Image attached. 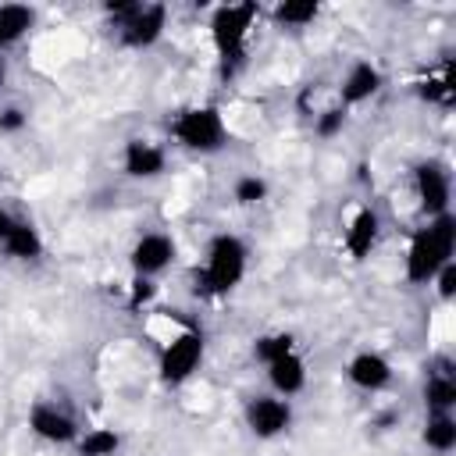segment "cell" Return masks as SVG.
I'll return each instance as SVG.
<instances>
[{
    "label": "cell",
    "mask_w": 456,
    "mask_h": 456,
    "mask_svg": "<svg viewBox=\"0 0 456 456\" xmlns=\"http://www.w3.org/2000/svg\"><path fill=\"white\" fill-rule=\"evenodd\" d=\"M32 25H36V11L28 4H4L0 7V53L21 43Z\"/></svg>",
    "instance_id": "obj_18"
},
{
    "label": "cell",
    "mask_w": 456,
    "mask_h": 456,
    "mask_svg": "<svg viewBox=\"0 0 456 456\" xmlns=\"http://www.w3.org/2000/svg\"><path fill=\"white\" fill-rule=\"evenodd\" d=\"M424 406L428 413H452L456 410V370L449 356H438L424 381Z\"/></svg>",
    "instance_id": "obj_14"
},
{
    "label": "cell",
    "mask_w": 456,
    "mask_h": 456,
    "mask_svg": "<svg viewBox=\"0 0 456 456\" xmlns=\"http://www.w3.org/2000/svg\"><path fill=\"white\" fill-rule=\"evenodd\" d=\"M378 235H381V217L374 207H360L353 217H349V228L342 235V246L349 253V260H367L370 249L378 246Z\"/></svg>",
    "instance_id": "obj_15"
},
{
    "label": "cell",
    "mask_w": 456,
    "mask_h": 456,
    "mask_svg": "<svg viewBox=\"0 0 456 456\" xmlns=\"http://www.w3.org/2000/svg\"><path fill=\"white\" fill-rule=\"evenodd\" d=\"M4 75H7V71H4V57H0V86H4Z\"/></svg>",
    "instance_id": "obj_31"
},
{
    "label": "cell",
    "mask_w": 456,
    "mask_h": 456,
    "mask_svg": "<svg viewBox=\"0 0 456 456\" xmlns=\"http://www.w3.org/2000/svg\"><path fill=\"white\" fill-rule=\"evenodd\" d=\"M431 281H435V292H438V299H442V303H449V299L456 296V260L442 264V267H438V274H435Z\"/></svg>",
    "instance_id": "obj_27"
},
{
    "label": "cell",
    "mask_w": 456,
    "mask_h": 456,
    "mask_svg": "<svg viewBox=\"0 0 456 456\" xmlns=\"http://www.w3.org/2000/svg\"><path fill=\"white\" fill-rule=\"evenodd\" d=\"M121 449V435L114 428H89L86 435L75 438L78 456H114Z\"/></svg>",
    "instance_id": "obj_20"
},
{
    "label": "cell",
    "mask_w": 456,
    "mask_h": 456,
    "mask_svg": "<svg viewBox=\"0 0 456 456\" xmlns=\"http://www.w3.org/2000/svg\"><path fill=\"white\" fill-rule=\"evenodd\" d=\"M420 442L431 449V452H452L456 449V417L452 413H428L424 420V431H420Z\"/></svg>",
    "instance_id": "obj_19"
},
{
    "label": "cell",
    "mask_w": 456,
    "mask_h": 456,
    "mask_svg": "<svg viewBox=\"0 0 456 456\" xmlns=\"http://www.w3.org/2000/svg\"><path fill=\"white\" fill-rule=\"evenodd\" d=\"M203 353H207V338H203V331L200 328H182L178 335H171L167 342H164V349H160V360H157V370H160V381L167 385V388H178V385H185L196 370H200V363H203Z\"/></svg>",
    "instance_id": "obj_5"
},
{
    "label": "cell",
    "mask_w": 456,
    "mask_h": 456,
    "mask_svg": "<svg viewBox=\"0 0 456 456\" xmlns=\"http://www.w3.org/2000/svg\"><path fill=\"white\" fill-rule=\"evenodd\" d=\"M28 125V114L21 110V107H4L0 110V135H14V132H21Z\"/></svg>",
    "instance_id": "obj_29"
},
{
    "label": "cell",
    "mask_w": 456,
    "mask_h": 456,
    "mask_svg": "<svg viewBox=\"0 0 456 456\" xmlns=\"http://www.w3.org/2000/svg\"><path fill=\"white\" fill-rule=\"evenodd\" d=\"M413 189H417V200H420V214L424 217H438V214H449V203H452V178H449V167L435 157L420 160L413 167Z\"/></svg>",
    "instance_id": "obj_6"
},
{
    "label": "cell",
    "mask_w": 456,
    "mask_h": 456,
    "mask_svg": "<svg viewBox=\"0 0 456 456\" xmlns=\"http://www.w3.org/2000/svg\"><path fill=\"white\" fill-rule=\"evenodd\" d=\"M346 378H349L353 388L378 395V392H385V388L392 385L395 370H392V360H388L385 353H378V349H360V353L349 356V363H346Z\"/></svg>",
    "instance_id": "obj_10"
},
{
    "label": "cell",
    "mask_w": 456,
    "mask_h": 456,
    "mask_svg": "<svg viewBox=\"0 0 456 456\" xmlns=\"http://www.w3.org/2000/svg\"><path fill=\"white\" fill-rule=\"evenodd\" d=\"M175 260V239L167 232H146L135 239V246L128 249V267L139 278H157L171 267Z\"/></svg>",
    "instance_id": "obj_8"
},
{
    "label": "cell",
    "mask_w": 456,
    "mask_h": 456,
    "mask_svg": "<svg viewBox=\"0 0 456 456\" xmlns=\"http://www.w3.org/2000/svg\"><path fill=\"white\" fill-rule=\"evenodd\" d=\"M249 267V249L239 235L221 232L207 242V256L203 267L196 274V296H228L242 285Z\"/></svg>",
    "instance_id": "obj_2"
},
{
    "label": "cell",
    "mask_w": 456,
    "mask_h": 456,
    "mask_svg": "<svg viewBox=\"0 0 456 456\" xmlns=\"http://www.w3.org/2000/svg\"><path fill=\"white\" fill-rule=\"evenodd\" d=\"M456 253V217L452 210L449 214H438V217H428L424 228L413 232L410 246H406V260H403V274L410 285H428L442 264H449Z\"/></svg>",
    "instance_id": "obj_1"
},
{
    "label": "cell",
    "mask_w": 456,
    "mask_h": 456,
    "mask_svg": "<svg viewBox=\"0 0 456 456\" xmlns=\"http://www.w3.org/2000/svg\"><path fill=\"white\" fill-rule=\"evenodd\" d=\"M256 18H260V7L253 0L221 4V7L210 11L207 28H210V39H214V50H217L224 78H232L246 64V39H249V28H253Z\"/></svg>",
    "instance_id": "obj_3"
},
{
    "label": "cell",
    "mask_w": 456,
    "mask_h": 456,
    "mask_svg": "<svg viewBox=\"0 0 456 456\" xmlns=\"http://www.w3.org/2000/svg\"><path fill=\"white\" fill-rule=\"evenodd\" d=\"M417 96H420L424 103H435V107H452V100H456L452 71L445 68L442 78H424V82H417Z\"/></svg>",
    "instance_id": "obj_23"
},
{
    "label": "cell",
    "mask_w": 456,
    "mask_h": 456,
    "mask_svg": "<svg viewBox=\"0 0 456 456\" xmlns=\"http://www.w3.org/2000/svg\"><path fill=\"white\" fill-rule=\"evenodd\" d=\"M167 167V153L150 142V139H128L125 150H121V171L128 178H139V182H150V178H160Z\"/></svg>",
    "instance_id": "obj_13"
},
{
    "label": "cell",
    "mask_w": 456,
    "mask_h": 456,
    "mask_svg": "<svg viewBox=\"0 0 456 456\" xmlns=\"http://www.w3.org/2000/svg\"><path fill=\"white\" fill-rule=\"evenodd\" d=\"M157 299V278H139V274H132V285H128V310H142V306H150Z\"/></svg>",
    "instance_id": "obj_26"
},
{
    "label": "cell",
    "mask_w": 456,
    "mask_h": 456,
    "mask_svg": "<svg viewBox=\"0 0 456 456\" xmlns=\"http://www.w3.org/2000/svg\"><path fill=\"white\" fill-rule=\"evenodd\" d=\"M14 224H18V214H11V210L0 203V242L11 235V228H14Z\"/></svg>",
    "instance_id": "obj_30"
},
{
    "label": "cell",
    "mask_w": 456,
    "mask_h": 456,
    "mask_svg": "<svg viewBox=\"0 0 456 456\" xmlns=\"http://www.w3.org/2000/svg\"><path fill=\"white\" fill-rule=\"evenodd\" d=\"M0 249H4L11 260L32 264V260H39V256H43V235H39V228H36L32 221L18 217V224L11 228V235L0 242Z\"/></svg>",
    "instance_id": "obj_17"
},
{
    "label": "cell",
    "mask_w": 456,
    "mask_h": 456,
    "mask_svg": "<svg viewBox=\"0 0 456 456\" xmlns=\"http://www.w3.org/2000/svg\"><path fill=\"white\" fill-rule=\"evenodd\" d=\"M317 14H321V4H317V0H281V4L274 7V21L285 25V28H303V25H310Z\"/></svg>",
    "instance_id": "obj_22"
},
{
    "label": "cell",
    "mask_w": 456,
    "mask_h": 456,
    "mask_svg": "<svg viewBox=\"0 0 456 456\" xmlns=\"http://www.w3.org/2000/svg\"><path fill=\"white\" fill-rule=\"evenodd\" d=\"M349 121V110L346 107H328L321 114H314V135L317 139H335Z\"/></svg>",
    "instance_id": "obj_25"
},
{
    "label": "cell",
    "mask_w": 456,
    "mask_h": 456,
    "mask_svg": "<svg viewBox=\"0 0 456 456\" xmlns=\"http://www.w3.org/2000/svg\"><path fill=\"white\" fill-rule=\"evenodd\" d=\"M267 385L274 388V395L281 399H292L306 388V360L292 349L285 356H278L274 363H267Z\"/></svg>",
    "instance_id": "obj_16"
},
{
    "label": "cell",
    "mask_w": 456,
    "mask_h": 456,
    "mask_svg": "<svg viewBox=\"0 0 456 456\" xmlns=\"http://www.w3.org/2000/svg\"><path fill=\"white\" fill-rule=\"evenodd\" d=\"M25 420H28V431L36 438L50 442V445H71L82 435L78 424H75V417L68 410H61L57 403H32Z\"/></svg>",
    "instance_id": "obj_9"
},
{
    "label": "cell",
    "mask_w": 456,
    "mask_h": 456,
    "mask_svg": "<svg viewBox=\"0 0 456 456\" xmlns=\"http://www.w3.org/2000/svg\"><path fill=\"white\" fill-rule=\"evenodd\" d=\"M135 11H139V0H107L103 4V14L114 21V28H121Z\"/></svg>",
    "instance_id": "obj_28"
},
{
    "label": "cell",
    "mask_w": 456,
    "mask_h": 456,
    "mask_svg": "<svg viewBox=\"0 0 456 456\" xmlns=\"http://www.w3.org/2000/svg\"><path fill=\"white\" fill-rule=\"evenodd\" d=\"M171 139L189 150V153H217L228 142V128H224V114L217 103H200V107H185L171 118Z\"/></svg>",
    "instance_id": "obj_4"
},
{
    "label": "cell",
    "mask_w": 456,
    "mask_h": 456,
    "mask_svg": "<svg viewBox=\"0 0 456 456\" xmlns=\"http://www.w3.org/2000/svg\"><path fill=\"white\" fill-rule=\"evenodd\" d=\"M164 28H167V7L164 4H139V11L118 28V36L128 50H150L153 43H160Z\"/></svg>",
    "instance_id": "obj_11"
},
{
    "label": "cell",
    "mask_w": 456,
    "mask_h": 456,
    "mask_svg": "<svg viewBox=\"0 0 456 456\" xmlns=\"http://www.w3.org/2000/svg\"><path fill=\"white\" fill-rule=\"evenodd\" d=\"M385 86V75H381V68L378 64H370V61H353L349 64V71L342 75V82H338V107H360V103H367L370 96H378V89Z\"/></svg>",
    "instance_id": "obj_12"
},
{
    "label": "cell",
    "mask_w": 456,
    "mask_h": 456,
    "mask_svg": "<svg viewBox=\"0 0 456 456\" xmlns=\"http://www.w3.org/2000/svg\"><path fill=\"white\" fill-rule=\"evenodd\" d=\"M242 420H246L249 435L260 442L281 438L292 428V403L281 395H253L242 410Z\"/></svg>",
    "instance_id": "obj_7"
},
{
    "label": "cell",
    "mask_w": 456,
    "mask_h": 456,
    "mask_svg": "<svg viewBox=\"0 0 456 456\" xmlns=\"http://www.w3.org/2000/svg\"><path fill=\"white\" fill-rule=\"evenodd\" d=\"M292 349H296V335L292 331H267V335L253 338V360H260L264 367L274 363L278 356L292 353Z\"/></svg>",
    "instance_id": "obj_21"
},
{
    "label": "cell",
    "mask_w": 456,
    "mask_h": 456,
    "mask_svg": "<svg viewBox=\"0 0 456 456\" xmlns=\"http://www.w3.org/2000/svg\"><path fill=\"white\" fill-rule=\"evenodd\" d=\"M267 192H271V185H267L264 175H239L235 185H232V200L239 207H256V203L267 200Z\"/></svg>",
    "instance_id": "obj_24"
}]
</instances>
